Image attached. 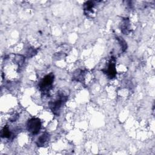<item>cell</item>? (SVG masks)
<instances>
[{
  "label": "cell",
  "instance_id": "cell-7",
  "mask_svg": "<svg viewBox=\"0 0 155 155\" xmlns=\"http://www.w3.org/2000/svg\"><path fill=\"white\" fill-rule=\"evenodd\" d=\"M94 7V2L93 1H87L84 4V10L88 13L93 12V8Z\"/></svg>",
  "mask_w": 155,
  "mask_h": 155
},
{
  "label": "cell",
  "instance_id": "cell-2",
  "mask_svg": "<svg viewBox=\"0 0 155 155\" xmlns=\"http://www.w3.org/2000/svg\"><path fill=\"white\" fill-rule=\"evenodd\" d=\"M28 131L33 134H36L39 133L41 127V122L40 119L36 117H33L29 119L27 124Z\"/></svg>",
  "mask_w": 155,
  "mask_h": 155
},
{
  "label": "cell",
  "instance_id": "cell-1",
  "mask_svg": "<svg viewBox=\"0 0 155 155\" xmlns=\"http://www.w3.org/2000/svg\"><path fill=\"white\" fill-rule=\"evenodd\" d=\"M54 81V75L50 73L45 76L39 82V87L40 90L44 93L48 92L52 87V84Z\"/></svg>",
  "mask_w": 155,
  "mask_h": 155
},
{
  "label": "cell",
  "instance_id": "cell-6",
  "mask_svg": "<svg viewBox=\"0 0 155 155\" xmlns=\"http://www.w3.org/2000/svg\"><path fill=\"white\" fill-rule=\"evenodd\" d=\"M121 30L125 33L127 34L129 31V21L128 19H124L121 24Z\"/></svg>",
  "mask_w": 155,
  "mask_h": 155
},
{
  "label": "cell",
  "instance_id": "cell-3",
  "mask_svg": "<svg viewBox=\"0 0 155 155\" xmlns=\"http://www.w3.org/2000/svg\"><path fill=\"white\" fill-rule=\"evenodd\" d=\"M67 99V96H61L59 99H57L54 102H51L49 104L50 109L51 110V111L54 114H56V115L59 114L62 105L64 102H65Z\"/></svg>",
  "mask_w": 155,
  "mask_h": 155
},
{
  "label": "cell",
  "instance_id": "cell-4",
  "mask_svg": "<svg viewBox=\"0 0 155 155\" xmlns=\"http://www.w3.org/2000/svg\"><path fill=\"white\" fill-rule=\"evenodd\" d=\"M102 71L110 79H112L115 77V76L116 74V70L115 59L114 58H112L110 59V61H109V64L107 67V68L105 70H102Z\"/></svg>",
  "mask_w": 155,
  "mask_h": 155
},
{
  "label": "cell",
  "instance_id": "cell-8",
  "mask_svg": "<svg viewBox=\"0 0 155 155\" xmlns=\"http://www.w3.org/2000/svg\"><path fill=\"white\" fill-rule=\"evenodd\" d=\"M1 137L4 138H9L11 136V132L10 131V130L7 126H5L4 127L1 131Z\"/></svg>",
  "mask_w": 155,
  "mask_h": 155
},
{
  "label": "cell",
  "instance_id": "cell-5",
  "mask_svg": "<svg viewBox=\"0 0 155 155\" xmlns=\"http://www.w3.org/2000/svg\"><path fill=\"white\" fill-rule=\"evenodd\" d=\"M50 140V134L47 133H43L41 136H40L37 141H36V144L38 147H44L45 145L48 140Z\"/></svg>",
  "mask_w": 155,
  "mask_h": 155
}]
</instances>
